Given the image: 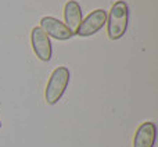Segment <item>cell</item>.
Returning <instances> with one entry per match:
<instances>
[{"instance_id": "cell-6", "label": "cell", "mask_w": 158, "mask_h": 147, "mask_svg": "<svg viewBox=\"0 0 158 147\" xmlns=\"http://www.w3.org/2000/svg\"><path fill=\"white\" fill-rule=\"evenodd\" d=\"M157 137V126L154 122H143L136 129L133 147H154Z\"/></svg>"}, {"instance_id": "cell-1", "label": "cell", "mask_w": 158, "mask_h": 147, "mask_svg": "<svg viewBox=\"0 0 158 147\" xmlns=\"http://www.w3.org/2000/svg\"><path fill=\"white\" fill-rule=\"evenodd\" d=\"M107 35L111 40H118L125 35L129 24V7L125 0H118L107 14Z\"/></svg>"}, {"instance_id": "cell-8", "label": "cell", "mask_w": 158, "mask_h": 147, "mask_svg": "<svg viewBox=\"0 0 158 147\" xmlns=\"http://www.w3.org/2000/svg\"><path fill=\"white\" fill-rule=\"evenodd\" d=\"M0 128H2V121H0Z\"/></svg>"}, {"instance_id": "cell-2", "label": "cell", "mask_w": 158, "mask_h": 147, "mask_svg": "<svg viewBox=\"0 0 158 147\" xmlns=\"http://www.w3.org/2000/svg\"><path fill=\"white\" fill-rule=\"evenodd\" d=\"M69 78H71V72L67 67H57L52 72L44 90V100L47 104L54 106L61 100L68 87Z\"/></svg>"}, {"instance_id": "cell-7", "label": "cell", "mask_w": 158, "mask_h": 147, "mask_svg": "<svg viewBox=\"0 0 158 147\" xmlns=\"http://www.w3.org/2000/svg\"><path fill=\"white\" fill-rule=\"evenodd\" d=\"M64 24L72 31L77 32L78 27L82 22V8L77 0H68L64 6Z\"/></svg>"}, {"instance_id": "cell-3", "label": "cell", "mask_w": 158, "mask_h": 147, "mask_svg": "<svg viewBox=\"0 0 158 147\" xmlns=\"http://www.w3.org/2000/svg\"><path fill=\"white\" fill-rule=\"evenodd\" d=\"M31 44H32V49L35 56L43 63L50 61L53 54V47H52V42L50 38L46 35L43 29L40 27H35L32 28V32H31Z\"/></svg>"}, {"instance_id": "cell-5", "label": "cell", "mask_w": 158, "mask_h": 147, "mask_svg": "<svg viewBox=\"0 0 158 147\" xmlns=\"http://www.w3.org/2000/svg\"><path fill=\"white\" fill-rule=\"evenodd\" d=\"M40 28L46 32L49 38H54L57 40H67L74 36V32L64 22L54 17H43L40 19Z\"/></svg>"}, {"instance_id": "cell-4", "label": "cell", "mask_w": 158, "mask_h": 147, "mask_svg": "<svg viewBox=\"0 0 158 147\" xmlns=\"http://www.w3.org/2000/svg\"><path fill=\"white\" fill-rule=\"evenodd\" d=\"M107 21V11L103 8H97V10L92 11L77 29V35L81 38H87V36H93L106 25Z\"/></svg>"}]
</instances>
